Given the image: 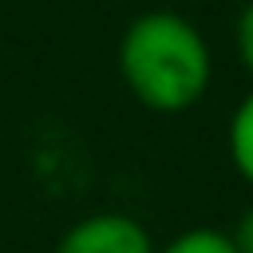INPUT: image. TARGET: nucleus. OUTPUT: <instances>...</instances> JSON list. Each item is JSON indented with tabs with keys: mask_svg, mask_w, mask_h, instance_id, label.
<instances>
[{
	"mask_svg": "<svg viewBox=\"0 0 253 253\" xmlns=\"http://www.w3.org/2000/svg\"><path fill=\"white\" fill-rule=\"evenodd\" d=\"M119 75L146 111L178 115L206 95L213 55L194 20L154 8L126 24L119 40Z\"/></svg>",
	"mask_w": 253,
	"mask_h": 253,
	"instance_id": "f257e3e1",
	"label": "nucleus"
},
{
	"mask_svg": "<svg viewBox=\"0 0 253 253\" xmlns=\"http://www.w3.org/2000/svg\"><path fill=\"white\" fill-rule=\"evenodd\" d=\"M55 253H154V241L142 229V221L119 210H107L75 221L55 241Z\"/></svg>",
	"mask_w": 253,
	"mask_h": 253,
	"instance_id": "f03ea898",
	"label": "nucleus"
},
{
	"mask_svg": "<svg viewBox=\"0 0 253 253\" xmlns=\"http://www.w3.org/2000/svg\"><path fill=\"white\" fill-rule=\"evenodd\" d=\"M225 146H229V162H233V170L253 186V91L233 107Z\"/></svg>",
	"mask_w": 253,
	"mask_h": 253,
	"instance_id": "7ed1b4c3",
	"label": "nucleus"
},
{
	"mask_svg": "<svg viewBox=\"0 0 253 253\" xmlns=\"http://www.w3.org/2000/svg\"><path fill=\"white\" fill-rule=\"evenodd\" d=\"M154 253H237V249H233L229 233H221V229H186Z\"/></svg>",
	"mask_w": 253,
	"mask_h": 253,
	"instance_id": "20e7f679",
	"label": "nucleus"
},
{
	"mask_svg": "<svg viewBox=\"0 0 253 253\" xmlns=\"http://www.w3.org/2000/svg\"><path fill=\"white\" fill-rule=\"evenodd\" d=\"M233 47H237V59L245 63V71L253 75V0L233 20Z\"/></svg>",
	"mask_w": 253,
	"mask_h": 253,
	"instance_id": "39448f33",
	"label": "nucleus"
},
{
	"mask_svg": "<svg viewBox=\"0 0 253 253\" xmlns=\"http://www.w3.org/2000/svg\"><path fill=\"white\" fill-rule=\"evenodd\" d=\"M229 241H233V249H237V253H253V206L237 217V225H233Z\"/></svg>",
	"mask_w": 253,
	"mask_h": 253,
	"instance_id": "423d86ee",
	"label": "nucleus"
}]
</instances>
